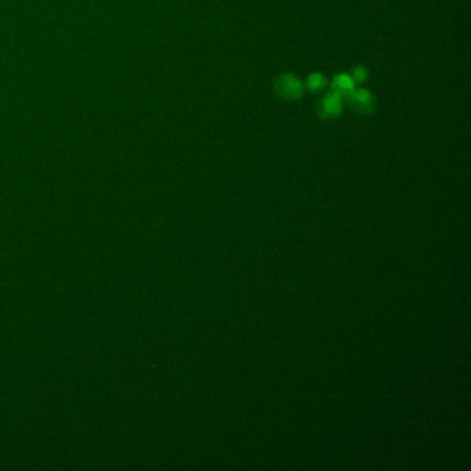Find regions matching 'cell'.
<instances>
[{
	"mask_svg": "<svg viewBox=\"0 0 471 471\" xmlns=\"http://www.w3.org/2000/svg\"><path fill=\"white\" fill-rule=\"evenodd\" d=\"M274 92L284 101H297L304 94L303 82L293 74H284L274 81Z\"/></svg>",
	"mask_w": 471,
	"mask_h": 471,
	"instance_id": "6da1fadb",
	"label": "cell"
},
{
	"mask_svg": "<svg viewBox=\"0 0 471 471\" xmlns=\"http://www.w3.org/2000/svg\"><path fill=\"white\" fill-rule=\"evenodd\" d=\"M347 105L358 115H369L376 109V98L365 89L354 90L347 98Z\"/></svg>",
	"mask_w": 471,
	"mask_h": 471,
	"instance_id": "7a4b0ae2",
	"label": "cell"
},
{
	"mask_svg": "<svg viewBox=\"0 0 471 471\" xmlns=\"http://www.w3.org/2000/svg\"><path fill=\"white\" fill-rule=\"evenodd\" d=\"M343 112V98L333 92H329L320 103L318 115L322 119H333Z\"/></svg>",
	"mask_w": 471,
	"mask_h": 471,
	"instance_id": "3957f363",
	"label": "cell"
},
{
	"mask_svg": "<svg viewBox=\"0 0 471 471\" xmlns=\"http://www.w3.org/2000/svg\"><path fill=\"white\" fill-rule=\"evenodd\" d=\"M354 90H355V83H354L353 78L347 74L336 75L331 83V92L336 93L343 100H346Z\"/></svg>",
	"mask_w": 471,
	"mask_h": 471,
	"instance_id": "277c9868",
	"label": "cell"
},
{
	"mask_svg": "<svg viewBox=\"0 0 471 471\" xmlns=\"http://www.w3.org/2000/svg\"><path fill=\"white\" fill-rule=\"evenodd\" d=\"M306 85H307V89H308L310 92H313V93H320V92H322V90L326 87L328 81H326L325 75H322V74H320V72H314V74H311V75L307 78Z\"/></svg>",
	"mask_w": 471,
	"mask_h": 471,
	"instance_id": "5b68a950",
	"label": "cell"
},
{
	"mask_svg": "<svg viewBox=\"0 0 471 471\" xmlns=\"http://www.w3.org/2000/svg\"><path fill=\"white\" fill-rule=\"evenodd\" d=\"M368 76H369V72L364 65H357L351 74L354 83H364L368 81Z\"/></svg>",
	"mask_w": 471,
	"mask_h": 471,
	"instance_id": "8992f818",
	"label": "cell"
}]
</instances>
